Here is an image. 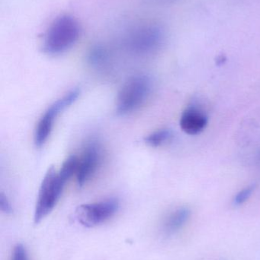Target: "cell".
<instances>
[{"label": "cell", "instance_id": "ba28073f", "mask_svg": "<svg viewBox=\"0 0 260 260\" xmlns=\"http://www.w3.org/2000/svg\"><path fill=\"white\" fill-rule=\"evenodd\" d=\"M207 117L203 113L195 108L187 109L180 119L182 129L189 135H196L203 131L207 126Z\"/></svg>", "mask_w": 260, "mask_h": 260}, {"label": "cell", "instance_id": "9c48e42d", "mask_svg": "<svg viewBox=\"0 0 260 260\" xmlns=\"http://www.w3.org/2000/svg\"><path fill=\"white\" fill-rule=\"evenodd\" d=\"M191 212L188 208H180L172 212L164 224V230L166 233L172 234L181 229L190 216Z\"/></svg>", "mask_w": 260, "mask_h": 260}, {"label": "cell", "instance_id": "8992f818", "mask_svg": "<svg viewBox=\"0 0 260 260\" xmlns=\"http://www.w3.org/2000/svg\"><path fill=\"white\" fill-rule=\"evenodd\" d=\"M103 150L98 141L91 140L86 143L79 157L76 181L78 186H85L94 177L102 165Z\"/></svg>", "mask_w": 260, "mask_h": 260}, {"label": "cell", "instance_id": "30bf717a", "mask_svg": "<svg viewBox=\"0 0 260 260\" xmlns=\"http://www.w3.org/2000/svg\"><path fill=\"white\" fill-rule=\"evenodd\" d=\"M172 138V133L170 129H162L148 135L145 138V142L153 148H157L167 143Z\"/></svg>", "mask_w": 260, "mask_h": 260}, {"label": "cell", "instance_id": "4fadbf2b", "mask_svg": "<svg viewBox=\"0 0 260 260\" xmlns=\"http://www.w3.org/2000/svg\"><path fill=\"white\" fill-rule=\"evenodd\" d=\"M253 190H254V186H250L238 192V195L235 197V204L241 205L245 203L250 198V196L253 193Z\"/></svg>", "mask_w": 260, "mask_h": 260}, {"label": "cell", "instance_id": "5b68a950", "mask_svg": "<svg viewBox=\"0 0 260 260\" xmlns=\"http://www.w3.org/2000/svg\"><path fill=\"white\" fill-rule=\"evenodd\" d=\"M119 209V202L117 199H107L97 203L78 206L76 217L82 225L93 228L108 221L115 215Z\"/></svg>", "mask_w": 260, "mask_h": 260}, {"label": "cell", "instance_id": "3957f363", "mask_svg": "<svg viewBox=\"0 0 260 260\" xmlns=\"http://www.w3.org/2000/svg\"><path fill=\"white\" fill-rule=\"evenodd\" d=\"M65 184L53 167L48 168L38 192L34 215L35 224H39L54 209Z\"/></svg>", "mask_w": 260, "mask_h": 260}, {"label": "cell", "instance_id": "6da1fadb", "mask_svg": "<svg viewBox=\"0 0 260 260\" xmlns=\"http://www.w3.org/2000/svg\"><path fill=\"white\" fill-rule=\"evenodd\" d=\"M80 26L76 18L64 15L52 22L44 38V51L50 55H58L70 50L77 42Z\"/></svg>", "mask_w": 260, "mask_h": 260}, {"label": "cell", "instance_id": "52a82bcc", "mask_svg": "<svg viewBox=\"0 0 260 260\" xmlns=\"http://www.w3.org/2000/svg\"><path fill=\"white\" fill-rule=\"evenodd\" d=\"M158 35L153 29H140L130 41V48L137 54L151 53L158 44Z\"/></svg>", "mask_w": 260, "mask_h": 260}, {"label": "cell", "instance_id": "7c38bea8", "mask_svg": "<svg viewBox=\"0 0 260 260\" xmlns=\"http://www.w3.org/2000/svg\"><path fill=\"white\" fill-rule=\"evenodd\" d=\"M107 54L105 50L101 48H96L92 50L90 54V62L92 65L96 67L104 66L107 62Z\"/></svg>", "mask_w": 260, "mask_h": 260}, {"label": "cell", "instance_id": "7a4b0ae2", "mask_svg": "<svg viewBox=\"0 0 260 260\" xmlns=\"http://www.w3.org/2000/svg\"><path fill=\"white\" fill-rule=\"evenodd\" d=\"M152 81L146 75H136L124 83L116 99V113L126 116L140 109L152 92Z\"/></svg>", "mask_w": 260, "mask_h": 260}, {"label": "cell", "instance_id": "8fae6325", "mask_svg": "<svg viewBox=\"0 0 260 260\" xmlns=\"http://www.w3.org/2000/svg\"><path fill=\"white\" fill-rule=\"evenodd\" d=\"M78 163H79V157L72 154L69 156L64 163H63L62 167H61L59 173L60 177L62 179L63 181L67 182L73 177V175H76L78 169Z\"/></svg>", "mask_w": 260, "mask_h": 260}, {"label": "cell", "instance_id": "277c9868", "mask_svg": "<svg viewBox=\"0 0 260 260\" xmlns=\"http://www.w3.org/2000/svg\"><path fill=\"white\" fill-rule=\"evenodd\" d=\"M80 91L77 88L71 90L68 93L63 96L61 99L53 102L41 116L37 124L34 135V142L35 146L41 148L48 139L50 136L53 124L57 116L64 110L73 105L78 98Z\"/></svg>", "mask_w": 260, "mask_h": 260}, {"label": "cell", "instance_id": "5bb4252c", "mask_svg": "<svg viewBox=\"0 0 260 260\" xmlns=\"http://www.w3.org/2000/svg\"><path fill=\"white\" fill-rule=\"evenodd\" d=\"M12 260H27L25 249L21 244L15 246L12 253Z\"/></svg>", "mask_w": 260, "mask_h": 260}, {"label": "cell", "instance_id": "9a60e30c", "mask_svg": "<svg viewBox=\"0 0 260 260\" xmlns=\"http://www.w3.org/2000/svg\"><path fill=\"white\" fill-rule=\"evenodd\" d=\"M0 209H1L2 212L6 214H10L12 212L10 202L3 192H2L0 195Z\"/></svg>", "mask_w": 260, "mask_h": 260}]
</instances>
